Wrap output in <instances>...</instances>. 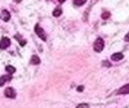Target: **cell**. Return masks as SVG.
Here are the masks:
<instances>
[{"instance_id":"5","label":"cell","mask_w":129,"mask_h":108,"mask_svg":"<svg viewBox=\"0 0 129 108\" xmlns=\"http://www.w3.org/2000/svg\"><path fill=\"white\" fill-rule=\"evenodd\" d=\"M117 94H120V95H123V94H129V84L121 86V88L117 90Z\"/></svg>"},{"instance_id":"12","label":"cell","mask_w":129,"mask_h":108,"mask_svg":"<svg viewBox=\"0 0 129 108\" xmlns=\"http://www.w3.org/2000/svg\"><path fill=\"white\" fill-rule=\"evenodd\" d=\"M62 14V9L61 8H56L54 10H53V16H54V17H59Z\"/></svg>"},{"instance_id":"10","label":"cell","mask_w":129,"mask_h":108,"mask_svg":"<svg viewBox=\"0 0 129 108\" xmlns=\"http://www.w3.org/2000/svg\"><path fill=\"white\" fill-rule=\"evenodd\" d=\"M5 71H7L9 75H13V73L16 72V68H14L13 66H7V67H5Z\"/></svg>"},{"instance_id":"9","label":"cell","mask_w":129,"mask_h":108,"mask_svg":"<svg viewBox=\"0 0 129 108\" xmlns=\"http://www.w3.org/2000/svg\"><path fill=\"white\" fill-rule=\"evenodd\" d=\"M30 63H31V64H39V63H40V58H39L38 56H32L31 59H30Z\"/></svg>"},{"instance_id":"11","label":"cell","mask_w":129,"mask_h":108,"mask_svg":"<svg viewBox=\"0 0 129 108\" xmlns=\"http://www.w3.org/2000/svg\"><path fill=\"white\" fill-rule=\"evenodd\" d=\"M85 3H87V0H74V5H76V7H81Z\"/></svg>"},{"instance_id":"2","label":"cell","mask_w":129,"mask_h":108,"mask_svg":"<svg viewBox=\"0 0 129 108\" xmlns=\"http://www.w3.org/2000/svg\"><path fill=\"white\" fill-rule=\"evenodd\" d=\"M35 34L43 40V41H45L47 40V34H45V32H44V30H43L39 25H36L35 26Z\"/></svg>"},{"instance_id":"6","label":"cell","mask_w":129,"mask_h":108,"mask_svg":"<svg viewBox=\"0 0 129 108\" xmlns=\"http://www.w3.org/2000/svg\"><path fill=\"white\" fill-rule=\"evenodd\" d=\"M10 75H4V76H2L0 77V86H3L5 82H8V81H10Z\"/></svg>"},{"instance_id":"7","label":"cell","mask_w":129,"mask_h":108,"mask_svg":"<svg viewBox=\"0 0 129 108\" xmlns=\"http://www.w3.org/2000/svg\"><path fill=\"white\" fill-rule=\"evenodd\" d=\"M124 58V54L123 53H115V54H112V56H111V59L112 61H120V59H123Z\"/></svg>"},{"instance_id":"1","label":"cell","mask_w":129,"mask_h":108,"mask_svg":"<svg viewBox=\"0 0 129 108\" xmlns=\"http://www.w3.org/2000/svg\"><path fill=\"white\" fill-rule=\"evenodd\" d=\"M103 48H105V41H103V39L98 37V39H97V40L94 41L93 49H94V51L100 53V51H102V50H103Z\"/></svg>"},{"instance_id":"17","label":"cell","mask_w":129,"mask_h":108,"mask_svg":"<svg viewBox=\"0 0 129 108\" xmlns=\"http://www.w3.org/2000/svg\"><path fill=\"white\" fill-rule=\"evenodd\" d=\"M124 40H125V41H128V42H129V32H128V34H126V35H125V37H124Z\"/></svg>"},{"instance_id":"15","label":"cell","mask_w":129,"mask_h":108,"mask_svg":"<svg viewBox=\"0 0 129 108\" xmlns=\"http://www.w3.org/2000/svg\"><path fill=\"white\" fill-rule=\"evenodd\" d=\"M78 108H89V104L88 103H81L78 105Z\"/></svg>"},{"instance_id":"13","label":"cell","mask_w":129,"mask_h":108,"mask_svg":"<svg viewBox=\"0 0 129 108\" xmlns=\"http://www.w3.org/2000/svg\"><path fill=\"white\" fill-rule=\"evenodd\" d=\"M16 37H17V39L19 40V45H21V46H25V45H26V41H25V40H23L22 37H21L19 35H16Z\"/></svg>"},{"instance_id":"16","label":"cell","mask_w":129,"mask_h":108,"mask_svg":"<svg viewBox=\"0 0 129 108\" xmlns=\"http://www.w3.org/2000/svg\"><path fill=\"white\" fill-rule=\"evenodd\" d=\"M103 66H106V67H110L111 64H110L109 62H107V61H103Z\"/></svg>"},{"instance_id":"8","label":"cell","mask_w":129,"mask_h":108,"mask_svg":"<svg viewBox=\"0 0 129 108\" xmlns=\"http://www.w3.org/2000/svg\"><path fill=\"white\" fill-rule=\"evenodd\" d=\"M2 19H3V21H5V22L10 19V13L8 12V10H5V9H4L3 12H2Z\"/></svg>"},{"instance_id":"19","label":"cell","mask_w":129,"mask_h":108,"mask_svg":"<svg viewBox=\"0 0 129 108\" xmlns=\"http://www.w3.org/2000/svg\"><path fill=\"white\" fill-rule=\"evenodd\" d=\"M66 0H58V3H64Z\"/></svg>"},{"instance_id":"18","label":"cell","mask_w":129,"mask_h":108,"mask_svg":"<svg viewBox=\"0 0 129 108\" xmlns=\"http://www.w3.org/2000/svg\"><path fill=\"white\" fill-rule=\"evenodd\" d=\"M83 90H84L83 86H78V91H83Z\"/></svg>"},{"instance_id":"3","label":"cell","mask_w":129,"mask_h":108,"mask_svg":"<svg viewBox=\"0 0 129 108\" xmlns=\"http://www.w3.org/2000/svg\"><path fill=\"white\" fill-rule=\"evenodd\" d=\"M4 95L7 96V98H10V99H14L17 96V93L13 88H7L5 91H4Z\"/></svg>"},{"instance_id":"20","label":"cell","mask_w":129,"mask_h":108,"mask_svg":"<svg viewBox=\"0 0 129 108\" xmlns=\"http://www.w3.org/2000/svg\"><path fill=\"white\" fill-rule=\"evenodd\" d=\"M14 2H16V3H21V2H22V0H14Z\"/></svg>"},{"instance_id":"14","label":"cell","mask_w":129,"mask_h":108,"mask_svg":"<svg viewBox=\"0 0 129 108\" xmlns=\"http://www.w3.org/2000/svg\"><path fill=\"white\" fill-rule=\"evenodd\" d=\"M109 17H110V12H103V13H102V18H103V19H107Z\"/></svg>"},{"instance_id":"4","label":"cell","mask_w":129,"mask_h":108,"mask_svg":"<svg viewBox=\"0 0 129 108\" xmlns=\"http://www.w3.org/2000/svg\"><path fill=\"white\" fill-rule=\"evenodd\" d=\"M10 45V40L8 37H2V40H0V49H7L9 48Z\"/></svg>"}]
</instances>
